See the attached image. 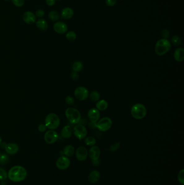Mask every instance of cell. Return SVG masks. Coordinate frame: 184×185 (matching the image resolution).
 I'll list each match as a JSON object with an SVG mask.
<instances>
[{
	"mask_svg": "<svg viewBox=\"0 0 184 185\" xmlns=\"http://www.w3.org/2000/svg\"><path fill=\"white\" fill-rule=\"evenodd\" d=\"M27 176V170L21 166H13L8 173V178L11 181L15 183L24 181Z\"/></svg>",
	"mask_w": 184,
	"mask_h": 185,
	"instance_id": "cell-1",
	"label": "cell"
},
{
	"mask_svg": "<svg viewBox=\"0 0 184 185\" xmlns=\"http://www.w3.org/2000/svg\"><path fill=\"white\" fill-rule=\"evenodd\" d=\"M171 48V43L169 40L160 38L155 45V51L156 55L162 56L167 54Z\"/></svg>",
	"mask_w": 184,
	"mask_h": 185,
	"instance_id": "cell-2",
	"label": "cell"
},
{
	"mask_svg": "<svg viewBox=\"0 0 184 185\" xmlns=\"http://www.w3.org/2000/svg\"><path fill=\"white\" fill-rule=\"evenodd\" d=\"M147 109L144 104L137 103L133 104L131 108V115L135 120H142L146 117Z\"/></svg>",
	"mask_w": 184,
	"mask_h": 185,
	"instance_id": "cell-3",
	"label": "cell"
},
{
	"mask_svg": "<svg viewBox=\"0 0 184 185\" xmlns=\"http://www.w3.org/2000/svg\"><path fill=\"white\" fill-rule=\"evenodd\" d=\"M65 115L69 122L73 125L79 124L82 118L79 111L73 107H69L66 109Z\"/></svg>",
	"mask_w": 184,
	"mask_h": 185,
	"instance_id": "cell-4",
	"label": "cell"
},
{
	"mask_svg": "<svg viewBox=\"0 0 184 185\" xmlns=\"http://www.w3.org/2000/svg\"><path fill=\"white\" fill-rule=\"evenodd\" d=\"M45 125L49 130H55L60 125V119L55 113H49L45 119Z\"/></svg>",
	"mask_w": 184,
	"mask_h": 185,
	"instance_id": "cell-5",
	"label": "cell"
},
{
	"mask_svg": "<svg viewBox=\"0 0 184 185\" xmlns=\"http://www.w3.org/2000/svg\"><path fill=\"white\" fill-rule=\"evenodd\" d=\"M112 126V121L110 117H105L100 119L96 123V127L100 131L107 132L110 130Z\"/></svg>",
	"mask_w": 184,
	"mask_h": 185,
	"instance_id": "cell-6",
	"label": "cell"
},
{
	"mask_svg": "<svg viewBox=\"0 0 184 185\" xmlns=\"http://www.w3.org/2000/svg\"><path fill=\"white\" fill-rule=\"evenodd\" d=\"M72 132L75 136L79 140H82L87 136L88 130L82 124H77L75 126L72 130Z\"/></svg>",
	"mask_w": 184,
	"mask_h": 185,
	"instance_id": "cell-7",
	"label": "cell"
},
{
	"mask_svg": "<svg viewBox=\"0 0 184 185\" xmlns=\"http://www.w3.org/2000/svg\"><path fill=\"white\" fill-rule=\"evenodd\" d=\"M74 95L75 98L79 101H84L89 97V90L85 87L79 86L75 90Z\"/></svg>",
	"mask_w": 184,
	"mask_h": 185,
	"instance_id": "cell-8",
	"label": "cell"
},
{
	"mask_svg": "<svg viewBox=\"0 0 184 185\" xmlns=\"http://www.w3.org/2000/svg\"><path fill=\"white\" fill-rule=\"evenodd\" d=\"M58 139V134L54 130H50L45 133L44 139L45 142L49 144L55 143Z\"/></svg>",
	"mask_w": 184,
	"mask_h": 185,
	"instance_id": "cell-9",
	"label": "cell"
},
{
	"mask_svg": "<svg viewBox=\"0 0 184 185\" xmlns=\"http://www.w3.org/2000/svg\"><path fill=\"white\" fill-rule=\"evenodd\" d=\"M70 160L69 157L65 155H62L57 160L56 165L57 168L61 170H66L70 165Z\"/></svg>",
	"mask_w": 184,
	"mask_h": 185,
	"instance_id": "cell-10",
	"label": "cell"
},
{
	"mask_svg": "<svg viewBox=\"0 0 184 185\" xmlns=\"http://www.w3.org/2000/svg\"><path fill=\"white\" fill-rule=\"evenodd\" d=\"M75 153L77 159L79 161H84L88 157V151L83 146L78 147Z\"/></svg>",
	"mask_w": 184,
	"mask_h": 185,
	"instance_id": "cell-11",
	"label": "cell"
},
{
	"mask_svg": "<svg viewBox=\"0 0 184 185\" xmlns=\"http://www.w3.org/2000/svg\"><path fill=\"white\" fill-rule=\"evenodd\" d=\"M53 29L57 34H64L68 32V28L65 22L57 21L53 24Z\"/></svg>",
	"mask_w": 184,
	"mask_h": 185,
	"instance_id": "cell-12",
	"label": "cell"
},
{
	"mask_svg": "<svg viewBox=\"0 0 184 185\" xmlns=\"http://www.w3.org/2000/svg\"><path fill=\"white\" fill-rule=\"evenodd\" d=\"M100 111L96 108L89 109L88 112V117L91 123H96L100 119Z\"/></svg>",
	"mask_w": 184,
	"mask_h": 185,
	"instance_id": "cell-13",
	"label": "cell"
},
{
	"mask_svg": "<svg viewBox=\"0 0 184 185\" xmlns=\"http://www.w3.org/2000/svg\"><path fill=\"white\" fill-rule=\"evenodd\" d=\"M101 149L97 146H92L88 151V156L91 160L99 159L101 156Z\"/></svg>",
	"mask_w": 184,
	"mask_h": 185,
	"instance_id": "cell-14",
	"label": "cell"
},
{
	"mask_svg": "<svg viewBox=\"0 0 184 185\" xmlns=\"http://www.w3.org/2000/svg\"><path fill=\"white\" fill-rule=\"evenodd\" d=\"M24 22L28 24H32L36 21V16L34 13L27 11L24 13L22 16Z\"/></svg>",
	"mask_w": 184,
	"mask_h": 185,
	"instance_id": "cell-15",
	"label": "cell"
},
{
	"mask_svg": "<svg viewBox=\"0 0 184 185\" xmlns=\"http://www.w3.org/2000/svg\"><path fill=\"white\" fill-rule=\"evenodd\" d=\"M74 15V11L70 7H66L61 11V19L64 20H69L71 19Z\"/></svg>",
	"mask_w": 184,
	"mask_h": 185,
	"instance_id": "cell-16",
	"label": "cell"
},
{
	"mask_svg": "<svg viewBox=\"0 0 184 185\" xmlns=\"http://www.w3.org/2000/svg\"><path fill=\"white\" fill-rule=\"evenodd\" d=\"M5 150L7 153L10 155H14L17 153L19 151V146L15 143H9L6 144Z\"/></svg>",
	"mask_w": 184,
	"mask_h": 185,
	"instance_id": "cell-17",
	"label": "cell"
},
{
	"mask_svg": "<svg viewBox=\"0 0 184 185\" xmlns=\"http://www.w3.org/2000/svg\"><path fill=\"white\" fill-rule=\"evenodd\" d=\"M173 58L178 62H182L184 60V49L182 47H178L174 51Z\"/></svg>",
	"mask_w": 184,
	"mask_h": 185,
	"instance_id": "cell-18",
	"label": "cell"
},
{
	"mask_svg": "<svg viewBox=\"0 0 184 185\" xmlns=\"http://www.w3.org/2000/svg\"><path fill=\"white\" fill-rule=\"evenodd\" d=\"M101 178L100 172L97 170H93L90 173L88 176V180L91 183H95L99 181Z\"/></svg>",
	"mask_w": 184,
	"mask_h": 185,
	"instance_id": "cell-19",
	"label": "cell"
},
{
	"mask_svg": "<svg viewBox=\"0 0 184 185\" xmlns=\"http://www.w3.org/2000/svg\"><path fill=\"white\" fill-rule=\"evenodd\" d=\"M72 129L71 127V126L69 125L65 126H64L63 128L62 129L61 134L63 138L64 139H69L72 136Z\"/></svg>",
	"mask_w": 184,
	"mask_h": 185,
	"instance_id": "cell-20",
	"label": "cell"
},
{
	"mask_svg": "<svg viewBox=\"0 0 184 185\" xmlns=\"http://www.w3.org/2000/svg\"><path fill=\"white\" fill-rule=\"evenodd\" d=\"M36 26L37 28L41 31H46L49 27L47 21L42 18L40 19L36 22Z\"/></svg>",
	"mask_w": 184,
	"mask_h": 185,
	"instance_id": "cell-21",
	"label": "cell"
},
{
	"mask_svg": "<svg viewBox=\"0 0 184 185\" xmlns=\"http://www.w3.org/2000/svg\"><path fill=\"white\" fill-rule=\"evenodd\" d=\"M63 153L64 155L68 157H71L72 155H74L75 153V149L72 145H66V147L64 148Z\"/></svg>",
	"mask_w": 184,
	"mask_h": 185,
	"instance_id": "cell-22",
	"label": "cell"
},
{
	"mask_svg": "<svg viewBox=\"0 0 184 185\" xmlns=\"http://www.w3.org/2000/svg\"><path fill=\"white\" fill-rule=\"evenodd\" d=\"M108 108V103L105 100H100L96 102V108L99 111H105Z\"/></svg>",
	"mask_w": 184,
	"mask_h": 185,
	"instance_id": "cell-23",
	"label": "cell"
},
{
	"mask_svg": "<svg viewBox=\"0 0 184 185\" xmlns=\"http://www.w3.org/2000/svg\"><path fill=\"white\" fill-rule=\"evenodd\" d=\"M72 69L73 71L79 72L83 69V64L82 62L77 61L72 64Z\"/></svg>",
	"mask_w": 184,
	"mask_h": 185,
	"instance_id": "cell-24",
	"label": "cell"
},
{
	"mask_svg": "<svg viewBox=\"0 0 184 185\" xmlns=\"http://www.w3.org/2000/svg\"><path fill=\"white\" fill-rule=\"evenodd\" d=\"M48 17L52 21L57 22L60 19V16L56 11H52L48 14Z\"/></svg>",
	"mask_w": 184,
	"mask_h": 185,
	"instance_id": "cell-25",
	"label": "cell"
},
{
	"mask_svg": "<svg viewBox=\"0 0 184 185\" xmlns=\"http://www.w3.org/2000/svg\"><path fill=\"white\" fill-rule=\"evenodd\" d=\"M89 97L92 101L97 102L98 101L100 100L101 95L97 91H92L89 94Z\"/></svg>",
	"mask_w": 184,
	"mask_h": 185,
	"instance_id": "cell-26",
	"label": "cell"
},
{
	"mask_svg": "<svg viewBox=\"0 0 184 185\" xmlns=\"http://www.w3.org/2000/svg\"><path fill=\"white\" fill-rule=\"evenodd\" d=\"M84 143L88 146L92 147L96 145V140L93 136H87L84 139Z\"/></svg>",
	"mask_w": 184,
	"mask_h": 185,
	"instance_id": "cell-27",
	"label": "cell"
},
{
	"mask_svg": "<svg viewBox=\"0 0 184 185\" xmlns=\"http://www.w3.org/2000/svg\"><path fill=\"white\" fill-rule=\"evenodd\" d=\"M182 39L178 35H173L171 37V44L176 46L179 47L182 44Z\"/></svg>",
	"mask_w": 184,
	"mask_h": 185,
	"instance_id": "cell-28",
	"label": "cell"
},
{
	"mask_svg": "<svg viewBox=\"0 0 184 185\" xmlns=\"http://www.w3.org/2000/svg\"><path fill=\"white\" fill-rule=\"evenodd\" d=\"M66 38L70 41H75L77 38V35L74 31H69L66 33Z\"/></svg>",
	"mask_w": 184,
	"mask_h": 185,
	"instance_id": "cell-29",
	"label": "cell"
},
{
	"mask_svg": "<svg viewBox=\"0 0 184 185\" xmlns=\"http://www.w3.org/2000/svg\"><path fill=\"white\" fill-rule=\"evenodd\" d=\"M9 161L8 155L6 154L3 153L0 155V164L4 165L7 164Z\"/></svg>",
	"mask_w": 184,
	"mask_h": 185,
	"instance_id": "cell-30",
	"label": "cell"
},
{
	"mask_svg": "<svg viewBox=\"0 0 184 185\" xmlns=\"http://www.w3.org/2000/svg\"><path fill=\"white\" fill-rule=\"evenodd\" d=\"M177 179L181 185H184V170L183 169L181 170L178 173Z\"/></svg>",
	"mask_w": 184,
	"mask_h": 185,
	"instance_id": "cell-31",
	"label": "cell"
},
{
	"mask_svg": "<svg viewBox=\"0 0 184 185\" xmlns=\"http://www.w3.org/2000/svg\"><path fill=\"white\" fill-rule=\"evenodd\" d=\"M8 178V173L4 169L0 167V180L4 181Z\"/></svg>",
	"mask_w": 184,
	"mask_h": 185,
	"instance_id": "cell-32",
	"label": "cell"
},
{
	"mask_svg": "<svg viewBox=\"0 0 184 185\" xmlns=\"http://www.w3.org/2000/svg\"><path fill=\"white\" fill-rule=\"evenodd\" d=\"M160 36L162 38H164V39H167L168 40L170 37V32L169 30L166 29H164L161 30L160 32Z\"/></svg>",
	"mask_w": 184,
	"mask_h": 185,
	"instance_id": "cell-33",
	"label": "cell"
},
{
	"mask_svg": "<svg viewBox=\"0 0 184 185\" xmlns=\"http://www.w3.org/2000/svg\"><path fill=\"white\" fill-rule=\"evenodd\" d=\"M121 146V143L119 142H116L112 145H111L110 147V151L111 152H116L118 149L120 148Z\"/></svg>",
	"mask_w": 184,
	"mask_h": 185,
	"instance_id": "cell-34",
	"label": "cell"
},
{
	"mask_svg": "<svg viewBox=\"0 0 184 185\" xmlns=\"http://www.w3.org/2000/svg\"><path fill=\"white\" fill-rule=\"evenodd\" d=\"M66 104L69 106H73L75 104V100L71 96H67L65 99Z\"/></svg>",
	"mask_w": 184,
	"mask_h": 185,
	"instance_id": "cell-35",
	"label": "cell"
},
{
	"mask_svg": "<svg viewBox=\"0 0 184 185\" xmlns=\"http://www.w3.org/2000/svg\"><path fill=\"white\" fill-rule=\"evenodd\" d=\"M14 5L17 7H21L24 4V0H11Z\"/></svg>",
	"mask_w": 184,
	"mask_h": 185,
	"instance_id": "cell-36",
	"label": "cell"
},
{
	"mask_svg": "<svg viewBox=\"0 0 184 185\" xmlns=\"http://www.w3.org/2000/svg\"><path fill=\"white\" fill-rule=\"evenodd\" d=\"M45 11H43V9H38L35 13L36 17H38V18H40V19L42 18L45 16Z\"/></svg>",
	"mask_w": 184,
	"mask_h": 185,
	"instance_id": "cell-37",
	"label": "cell"
},
{
	"mask_svg": "<svg viewBox=\"0 0 184 185\" xmlns=\"http://www.w3.org/2000/svg\"><path fill=\"white\" fill-rule=\"evenodd\" d=\"M71 79H72L74 81H77V80H78L79 77V73L76 72H74V71H72V73H71Z\"/></svg>",
	"mask_w": 184,
	"mask_h": 185,
	"instance_id": "cell-38",
	"label": "cell"
},
{
	"mask_svg": "<svg viewBox=\"0 0 184 185\" xmlns=\"http://www.w3.org/2000/svg\"><path fill=\"white\" fill-rule=\"evenodd\" d=\"M117 0H105V3L108 7H113L116 5Z\"/></svg>",
	"mask_w": 184,
	"mask_h": 185,
	"instance_id": "cell-39",
	"label": "cell"
},
{
	"mask_svg": "<svg viewBox=\"0 0 184 185\" xmlns=\"http://www.w3.org/2000/svg\"><path fill=\"white\" fill-rule=\"evenodd\" d=\"M47 127L46 126L44 123H41L40 125L38 126V130L39 132H41V133H43L46 131Z\"/></svg>",
	"mask_w": 184,
	"mask_h": 185,
	"instance_id": "cell-40",
	"label": "cell"
},
{
	"mask_svg": "<svg viewBox=\"0 0 184 185\" xmlns=\"http://www.w3.org/2000/svg\"><path fill=\"white\" fill-rule=\"evenodd\" d=\"M56 3L55 0H46V3L49 6H54Z\"/></svg>",
	"mask_w": 184,
	"mask_h": 185,
	"instance_id": "cell-41",
	"label": "cell"
},
{
	"mask_svg": "<svg viewBox=\"0 0 184 185\" xmlns=\"http://www.w3.org/2000/svg\"><path fill=\"white\" fill-rule=\"evenodd\" d=\"M91 162L92 165L94 166H98L100 165L101 161H100V159H99L95 160H91Z\"/></svg>",
	"mask_w": 184,
	"mask_h": 185,
	"instance_id": "cell-42",
	"label": "cell"
},
{
	"mask_svg": "<svg viewBox=\"0 0 184 185\" xmlns=\"http://www.w3.org/2000/svg\"><path fill=\"white\" fill-rule=\"evenodd\" d=\"M2 143V138H1V137H0V145H1V143Z\"/></svg>",
	"mask_w": 184,
	"mask_h": 185,
	"instance_id": "cell-43",
	"label": "cell"
},
{
	"mask_svg": "<svg viewBox=\"0 0 184 185\" xmlns=\"http://www.w3.org/2000/svg\"><path fill=\"white\" fill-rule=\"evenodd\" d=\"M55 1H62V0H55Z\"/></svg>",
	"mask_w": 184,
	"mask_h": 185,
	"instance_id": "cell-44",
	"label": "cell"
},
{
	"mask_svg": "<svg viewBox=\"0 0 184 185\" xmlns=\"http://www.w3.org/2000/svg\"><path fill=\"white\" fill-rule=\"evenodd\" d=\"M1 152H0V155H1Z\"/></svg>",
	"mask_w": 184,
	"mask_h": 185,
	"instance_id": "cell-45",
	"label": "cell"
},
{
	"mask_svg": "<svg viewBox=\"0 0 184 185\" xmlns=\"http://www.w3.org/2000/svg\"><path fill=\"white\" fill-rule=\"evenodd\" d=\"M119 1H123V0H119Z\"/></svg>",
	"mask_w": 184,
	"mask_h": 185,
	"instance_id": "cell-46",
	"label": "cell"
},
{
	"mask_svg": "<svg viewBox=\"0 0 184 185\" xmlns=\"http://www.w3.org/2000/svg\"><path fill=\"white\" fill-rule=\"evenodd\" d=\"M27 1H28V0H27Z\"/></svg>",
	"mask_w": 184,
	"mask_h": 185,
	"instance_id": "cell-47",
	"label": "cell"
},
{
	"mask_svg": "<svg viewBox=\"0 0 184 185\" xmlns=\"http://www.w3.org/2000/svg\"></svg>",
	"mask_w": 184,
	"mask_h": 185,
	"instance_id": "cell-48",
	"label": "cell"
}]
</instances>
